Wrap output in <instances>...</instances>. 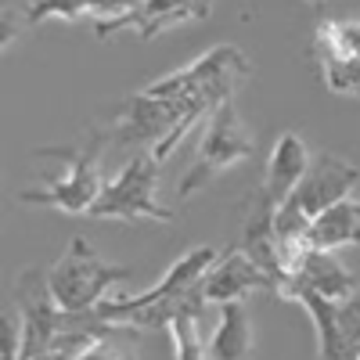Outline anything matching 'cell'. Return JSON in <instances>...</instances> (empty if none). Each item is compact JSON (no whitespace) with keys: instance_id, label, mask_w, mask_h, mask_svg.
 Masks as SVG:
<instances>
[{"instance_id":"cell-1","label":"cell","mask_w":360,"mask_h":360,"mask_svg":"<svg viewBox=\"0 0 360 360\" xmlns=\"http://www.w3.org/2000/svg\"><path fill=\"white\" fill-rule=\"evenodd\" d=\"M108 144V130H90L83 144L76 148H47L58 159V169L44 184H29L18 191L22 205H47L62 209V213H90V205L98 202L105 180H101V155Z\"/></svg>"},{"instance_id":"cell-2","label":"cell","mask_w":360,"mask_h":360,"mask_svg":"<svg viewBox=\"0 0 360 360\" xmlns=\"http://www.w3.org/2000/svg\"><path fill=\"white\" fill-rule=\"evenodd\" d=\"M209 115L213 112H202L188 101H169L148 94V90H137L112 108L108 134H115V141L123 144H148L166 162L173 148L184 141V134Z\"/></svg>"},{"instance_id":"cell-3","label":"cell","mask_w":360,"mask_h":360,"mask_svg":"<svg viewBox=\"0 0 360 360\" xmlns=\"http://www.w3.org/2000/svg\"><path fill=\"white\" fill-rule=\"evenodd\" d=\"M127 278H134V266L101 259L90 249L86 238L76 234L69 242V249L47 270V288L65 314H90L98 303L108 299L112 285H123Z\"/></svg>"},{"instance_id":"cell-4","label":"cell","mask_w":360,"mask_h":360,"mask_svg":"<svg viewBox=\"0 0 360 360\" xmlns=\"http://www.w3.org/2000/svg\"><path fill=\"white\" fill-rule=\"evenodd\" d=\"M256 144H252V134L245 130L242 115H238V105L234 98L220 101L217 112L205 119V130H202V141L195 148V159L188 166V173L180 176L176 184V198L188 202L191 195H198L202 188H209L220 173H227L231 166L252 159Z\"/></svg>"},{"instance_id":"cell-5","label":"cell","mask_w":360,"mask_h":360,"mask_svg":"<svg viewBox=\"0 0 360 360\" xmlns=\"http://www.w3.org/2000/svg\"><path fill=\"white\" fill-rule=\"evenodd\" d=\"M159 169L162 159L148 148L137 152L119 176L105 180V188L98 195V202L90 205V220H127V224H169L173 209H166L159 202Z\"/></svg>"},{"instance_id":"cell-6","label":"cell","mask_w":360,"mask_h":360,"mask_svg":"<svg viewBox=\"0 0 360 360\" xmlns=\"http://www.w3.org/2000/svg\"><path fill=\"white\" fill-rule=\"evenodd\" d=\"M224 252L213 249V245H198L191 252L180 256L155 288L148 292H137V295H115V299H105V303L94 307V317L105 321V324H119V328H134V321L148 310H159L162 303H176V299H184L191 288L202 285V278L213 270V263L220 259Z\"/></svg>"},{"instance_id":"cell-7","label":"cell","mask_w":360,"mask_h":360,"mask_svg":"<svg viewBox=\"0 0 360 360\" xmlns=\"http://www.w3.org/2000/svg\"><path fill=\"white\" fill-rule=\"evenodd\" d=\"M321 83L339 98H360V18H324L314 29Z\"/></svg>"},{"instance_id":"cell-8","label":"cell","mask_w":360,"mask_h":360,"mask_svg":"<svg viewBox=\"0 0 360 360\" xmlns=\"http://www.w3.org/2000/svg\"><path fill=\"white\" fill-rule=\"evenodd\" d=\"M356 180H360V169L335 155V152H317L310 159V169L307 176L299 180V188L292 191V198L285 202V209H292V213H299L303 220H317L324 209H332L335 202L349 198L353 188H356ZM281 209V205H278Z\"/></svg>"},{"instance_id":"cell-9","label":"cell","mask_w":360,"mask_h":360,"mask_svg":"<svg viewBox=\"0 0 360 360\" xmlns=\"http://www.w3.org/2000/svg\"><path fill=\"white\" fill-rule=\"evenodd\" d=\"M317 328V360H356L360 356V288L346 303H328V299L303 292L295 295Z\"/></svg>"},{"instance_id":"cell-10","label":"cell","mask_w":360,"mask_h":360,"mask_svg":"<svg viewBox=\"0 0 360 360\" xmlns=\"http://www.w3.org/2000/svg\"><path fill=\"white\" fill-rule=\"evenodd\" d=\"M356 288H360V278L353 274V270H349L335 252H317V249H310L307 259L299 263V270L285 281L281 299H285V303H295V295L314 292V295L328 299V303H346Z\"/></svg>"},{"instance_id":"cell-11","label":"cell","mask_w":360,"mask_h":360,"mask_svg":"<svg viewBox=\"0 0 360 360\" xmlns=\"http://www.w3.org/2000/svg\"><path fill=\"white\" fill-rule=\"evenodd\" d=\"M252 292H274L266 270H259L242 249H227L213 270L202 278V299L205 307H224V303H245Z\"/></svg>"},{"instance_id":"cell-12","label":"cell","mask_w":360,"mask_h":360,"mask_svg":"<svg viewBox=\"0 0 360 360\" xmlns=\"http://www.w3.org/2000/svg\"><path fill=\"white\" fill-rule=\"evenodd\" d=\"M137 4L130 0H25L22 22L25 25H44L51 18L58 22H94V33L105 37L115 22H123Z\"/></svg>"},{"instance_id":"cell-13","label":"cell","mask_w":360,"mask_h":360,"mask_svg":"<svg viewBox=\"0 0 360 360\" xmlns=\"http://www.w3.org/2000/svg\"><path fill=\"white\" fill-rule=\"evenodd\" d=\"M278 209L263 198V191L252 198L245 224H242V238H238V249H242L259 270H266L270 281H274V295L285 285V263H281V242H278V224H274Z\"/></svg>"},{"instance_id":"cell-14","label":"cell","mask_w":360,"mask_h":360,"mask_svg":"<svg viewBox=\"0 0 360 360\" xmlns=\"http://www.w3.org/2000/svg\"><path fill=\"white\" fill-rule=\"evenodd\" d=\"M209 11H213V0H141V4L123 22H115L101 40H108L112 33H123V29H134L137 40H155L180 22L209 18Z\"/></svg>"},{"instance_id":"cell-15","label":"cell","mask_w":360,"mask_h":360,"mask_svg":"<svg viewBox=\"0 0 360 360\" xmlns=\"http://www.w3.org/2000/svg\"><path fill=\"white\" fill-rule=\"evenodd\" d=\"M310 159H314V152L295 130H285L274 141L270 159H266V173H263V198L274 209L292 198V191L299 188V180H303L307 169H310Z\"/></svg>"},{"instance_id":"cell-16","label":"cell","mask_w":360,"mask_h":360,"mask_svg":"<svg viewBox=\"0 0 360 360\" xmlns=\"http://www.w3.org/2000/svg\"><path fill=\"white\" fill-rule=\"evenodd\" d=\"M360 245V198L349 195L310 224V249L317 252H342Z\"/></svg>"},{"instance_id":"cell-17","label":"cell","mask_w":360,"mask_h":360,"mask_svg":"<svg viewBox=\"0 0 360 360\" xmlns=\"http://www.w3.org/2000/svg\"><path fill=\"white\" fill-rule=\"evenodd\" d=\"M217 328L209 335V356L213 360H249L252 353V317L245 303L217 307Z\"/></svg>"},{"instance_id":"cell-18","label":"cell","mask_w":360,"mask_h":360,"mask_svg":"<svg viewBox=\"0 0 360 360\" xmlns=\"http://www.w3.org/2000/svg\"><path fill=\"white\" fill-rule=\"evenodd\" d=\"M202 314H205V299L184 307L173 321H169V339H173V353L176 360H213L209 356V335L202 328Z\"/></svg>"},{"instance_id":"cell-19","label":"cell","mask_w":360,"mask_h":360,"mask_svg":"<svg viewBox=\"0 0 360 360\" xmlns=\"http://www.w3.org/2000/svg\"><path fill=\"white\" fill-rule=\"evenodd\" d=\"M76 360H141L137 356V332L134 328H119V324H108L98 339H90Z\"/></svg>"},{"instance_id":"cell-20","label":"cell","mask_w":360,"mask_h":360,"mask_svg":"<svg viewBox=\"0 0 360 360\" xmlns=\"http://www.w3.org/2000/svg\"><path fill=\"white\" fill-rule=\"evenodd\" d=\"M307 4H310V8H324V4H328V0H307Z\"/></svg>"},{"instance_id":"cell-21","label":"cell","mask_w":360,"mask_h":360,"mask_svg":"<svg viewBox=\"0 0 360 360\" xmlns=\"http://www.w3.org/2000/svg\"><path fill=\"white\" fill-rule=\"evenodd\" d=\"M130 4H141V0H130Z\"/></svg>"},{"instance_id":"cell-22","label":"cell","mask_w":360,"mask_h":360,"mask_svg":"<svg viewBox=\"0 0 360 360\" xmlns=\"http://www.w3.org/2000/svg\"><path fill=\"white\" fill-rule=\"evenodd\" d=\"M356 360H360V356H356Z\"/></svg>"}]
</instances>
